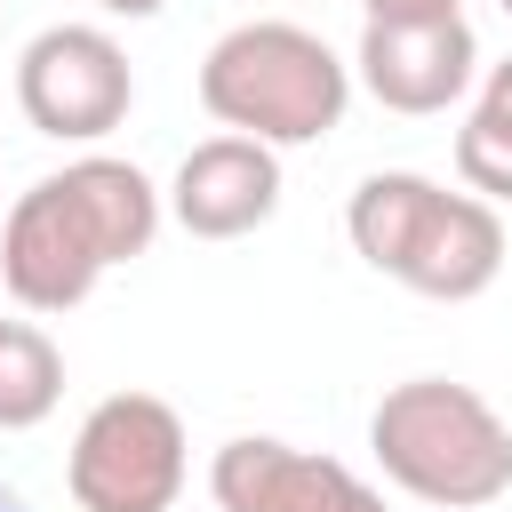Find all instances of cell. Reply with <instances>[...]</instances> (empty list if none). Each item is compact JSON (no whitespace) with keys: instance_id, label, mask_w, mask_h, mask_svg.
<instances>
[{"instance_id":"obj_1","label":"cell","mask_w":512,"mask_h":512,"mask_svg":"<svg viewBox=\"0 0 512 512\" xmlns=\"http://www.w3.org/2000/svg\"><path fill=\"white\" fill-rule=\"evenodd\" d=\"M168 216V192L112 152H80L32 192H16L0 224V288L16 312H72L96 296L112 264H136Z\"/></svg>"},{"instance_id":"obj_2","label":"cell","mask_w":512,"mask_h":512,"mask_svg":"<svg viewBox=\"0 0 512 512\" xmlns=\"http://www.w3.org/2000/svg\"><path fill=\"white\" fill-rule=\"evenodd\" d=\"M344 232L368 272L432 296V304H472L504 272V216L480 192H448L416 168H376L360 176Z\"/></svg>"},{"instance_id":"obj_3","label":"cell","mask_w":512,"mask_h":512,"mask_svg":"<svg viewBox=\"0 0 512 512\" xmlns=\"http://www.w3.org/2000/svg\"><path fill=\"white\" fill-rule=\"evenodd\" d=\"M368 456L400 496L440 512H488L496 496H512V424L456 376L392 384L368 408Z\"/></svg>"},{"instance_id":"obj_4","label":"cell","mask_w":512,"mask_h":512,"mask_svg":"<svg viewBox=\"0 0 512 512\" xmlns=\"http://www.w3.org/2000/svg\"><path fill=\"white\" fill-rule=\"evenodd\" d=\"M200 104L224 136H256L272 152L320 144L328 128H344L352 64L288 16H248L200 56Z\"/></svg>"},{"instance_id":"obj_5","label":"cell","mask_w":512,"mask_h":512,"mask_svg":"<svg viewBox=\"0 0 512 512\" xmlns=\"http://www.w3.org/2000/svg\"><path fill=\"white\" fill-rule=\"evenodd\" d=\"M80 512H168L184 496V416L160 392H104L64 456Z\"/></svg>"},{"instance_id":"obj_6","label":"cell","mask_w":512,"mask_h":512,"mask_svg":"<svg viewBox=\"0 0 512 512\" xmlns=\"http://www.w3.org/2000/svg\"><path fill=\"white\" fill-rule=\"evenodd\" d=\"M16 104L56 144H104L136 104L128 48L104 24H48L16 56Z\"/></svg>"},{"instance_id":"obj_7","label":"cell","mask_w":512,"mask_h":512,"mask_svg":"<svg viewBox=\"0 0 512 512\" xmlns=\"http://www.w3.org/2000/svg\"><path fill=\"white\" fill-rule=\"evenodd\" d=\"M208 496L224 512H384V496L336 464V456H312L296 440H272V432H240L208 456Z\"/></svg>"},{"instance_id":"obj_8","label":"cell","mask_w":512,"mask_h":512,"mask_svg":"<svg viewBox=\"0 0 512 512\" xmlns=\"http://www.w3.org/2000/svg\"><path fill=\"white\" fill-rule=\"evenodd\" d=\"M480 72V40L464 16L448 24H368L360 48H352V80L400 112V120H424V112H448Z\"/></svg>"},{"instance_id":"obj_9","label":"cell","mask_w":512,"mask_h":512,"mask_svg":"<svg viewBox=\"0 0 512 512\" xmlns=\"http://www.w3.org/2000/svg\"><path fill=\"white\" fill-rule=\"evenodd\" d=\"M280 208V152L256 136H208L168 176V216L192 240H240Z\"/></svg>"},{"instance_id":"obj_10","label":"cell","mask_w":512,"mask_h":512,"mask_svg":"<svg viewBox=\"0 0 512 512\" xmlns=\"http://www.w3.org/2000/svg\"><path fill=\"white\" fill-rule=\"evenodd\" d=\"M64 400V352L40 320H0V432L48 424Z\"/></svg>"},{"instance_id":"obj_11","label":"cell","mask_w":512,"mask_h":512,"mask_svg":"<svg viewBox=\"0 0 512 512\" xmlns=\"http://www.w3.org/2000/svg\"><path fill=\"white\" fill-rule=\"evenodd\" d=\"M456 176H464V192H480L488 208L512 200V56L488 64L480 104H472V120L456 128Z\"/></svg>"},{"instance_id":"obj_12","label":"cell","mask_w":512,"mask_h":512,"mask_svg":"<svg viewBox=\"0 0 512 512\" xmlns=\"http://www.w3.org/2000/svg\"><path fill=\"white\" fill-rule=\"evenodd\" d=\"M368 8V24H448V16H464V0H360Z\"/></svg>"},{"instance_id":"obj_13","label":"cell","mask_w":512,"mask_h":512,"mask_svg":"<svg viewBox=\"0 0 512 512\" xmlns=\"http://www.w3.org/2000/svg\"><path fill=\"white\" fill-rule=\"evenodd\" d=\"M96 8H104V16H128V24H136V16H160L168 0H96Z\"/></svg>"},{"instance_id":"obj_14","label":"cell","mask_w":512,"mask_h":512,"mask_svg":"<svg viewBox=\"0 0 512 512\" xmlns=\"http://www.w3.org/2000/svg\"><path fill=\"white\" fill-rule=\"evenodd\" d=\"M0 512H32V504H24V496H16V488H0Z\"/></svg>"},{"instance_id":"obj_15","label":"cell","mask_w":512,"mask_h":512,"mask_svg":"<svg viewBox=\"0 0 512 512\" xmlns=\"http://www.w3.org/2000/svg\"><path fill=\"white\" fill-rule=\"evenodd\" d=\"M496 8H504V16H512V0H496Z\"/></svg>"}]
</instances>
